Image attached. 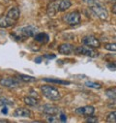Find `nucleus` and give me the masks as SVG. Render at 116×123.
I'll return each instance as SVG.
<instances>
[{
	"mask_svg": "<svg viewBox=\"0 0 116 123\" xmlns=\"http://www.w3.org/2000/svg\"><path fill=\"white\" fill-rule=\"evenodd\" d=\"M41 91L43 96H45L46 99L50 101H58L61 99V94L56 88L50 86V85H43L41 87Z\"/></svg>",
	"mask_w": 116,
	"mask_h": 123,
	"instance_id": "f257e3e1",
	"label": "nucleus"
},
{
	"mask_svg": "<svg viewBox=\"0 0 116 123\" xmlns=\"http://www.w3.org/2000/svg\"><path fill=\"white\" fill-rule=\"evenodd\" d=\"M37 31L38 29L37 27L33 26V25H28V26H25V27H22L18 30V33L17 35H13L17 40H19V39H25V38H29V37H32V36H35L37 34Z\"/></svg>",
	"mask_w": 116,
	"mask_h": 123,
	"instance_id": "f03ea898",
	"label": "nucleus"
},
{
	"mask_svg": "<svg viewBox=\"0 0 116 123\" xmlns=\"http://www.w3.org/2000/svg\"><path fill=\"white\" fill-rule=\"evenodd\" d=\"M75 53L78 54V55H85V56H88V57H91V58H94V57H97L99 55V52L94 49L93 48H90L88 46H81V47H77L75 49Z\"/></svg>",
	"mask_w": 116,
	"mask_h": 123,
	"instance_id": "7ed1b4c3",
	"label": "nucleus"
},
{
	"mask_svg": "<svg viewBox=\"0 0 116 123\" xmlns=\"http://www.w3.org/2000/svg\"><path fill=\"white\" fill-rule=\"evenodd\" d=\"M91 11L102 20H106L108 18V13L106 9L102 4H94L91 6Z\"/></svg>",
	"mask_w": 116,
	"mask_h": 123,
	"instance_id": "20e7f679",
	"label": "nucleus"
},
{
	"mask_svg": "<svg viewBox=\"0 0 116 123\" xmlns=\"http://www.w3.org/2000/svg\"><path fill=\"white\" fill-rule=\"evenodd\" d=\"M63 20L67 22L69 25H77L80 22V14L77 11H74L70 14H67L63 17Z\"/></svg>",
	"mask_w": 116,
	"mask_h": 123,
	"instance_id": "39448f33",
	"label": "nucleus"
},
{
	"mask_svg": "<svg viewBox=\"0 0 116 123\" xmlns=\"http://www.w3.org/2000/svg\"><path fill=\"white\" fill-rule=\"evenodd\" d=\"M82 43L85 46H88V47L93 48V49H98V48H100V45H101L100 41L93 35H87V36L83 37Z\"/></svg>",
	"mask_w": 116,
	"mask_h": 123,
	"instance_id": "423d86ee",
	"label": "nucleus"
},
{
	"mask_svg": "<svg viewBox=\"0 0 116 123\" xmlns=\"http://www.w3.org/2000/svg\"><path fill=\"white\" fill-rule=\"evenodd\" d=\"M0 84L7 88H17L19 86V81L14 78H3L0 80Z\"/></svg>",
	"mask_w": 116,
	"mask_h": 123,
	"instance_id": "0eeeda50",
	"label": "nucleus"
},
{
	"mask_svg": "<svg viewBox=\"0 0 116 123\" xmlns=\"http://www.w3.org/2000/svg\"><path fill=\"white\" fill-rule=\"evenodd\" d=\"M58 12H59V1L55 0V1H51L47 5L46 13L49 17H54Z\"/></svg>",
	"mask_w": 116,
	"mask_h": 123,
	"instance_id": "6e6552de",
	"label": "nucleus"
},
{
	"mask_svg": "<svg viewBox=\"0 0 116 123\" xmlns=\"http://www.w3.org/2000/svg\"><path fill=\"white\" fill-rule=\"evenodd\" d=\"M94 111H95V109L92 106H85V107H81V108H78V109L75 110V112L77 114L86 115V116L92 115L94 113Z\"/></svg>",
	"mask_w": 116,
	"mask_h": 123,
	"instance_id": "1a4fd4ad",
	"label": "nucleus"
},
{
	"mask_svg": "<svg viewBox=\"0 0 116 123\" xmlns=\"http://www.w3.org/2000/svg\"><path fill=\"white\" fill-rule=\"evenodd\" d=\"M16 20L12 19L11 18H9L7 15L6 16H1L0 17V27L1 28H8L13 26L14 24H16Z\"/></svg>",
	"mask_w": 116,
	"mask_h": 123,
	"instance_id": "9d476101",
	"label": "nucleus"
},
{
	"mask_svg": "<svg viewBox=\"0 0 116 123\" xmlns=\"http://www.w3.org/2000/svg\"><path fill=\"white\" fill-rule=\"evenodd\" d=\"M41 110L43 111V112H45L46 114H50V115H55L59 112V109H58L56 106L53 105H44L41 107Z\"/></svg>",
	"mask_w": 116,
	"mask_h": 123,
	"instance_id": "9b49d317",
	"label": "nucleus"
},
{
	"mask_svg": "<svg viewBox=\"0 0 116 123\" xmlns=\"http://www.w3.org/2000/svg\"><path fill=\"white\" fill-rule=\"evenodd\" d=\"M58 51L62 54H71L73 51H74V47L70 44H61L59 47H58Z\"/></svg>",
	"mask_w": 116,
	"mask_h": 123,
	"instance_id": "f8f14e48",
	"label": "nucleus"
},
{
	"mask_svg": "<svg viewBox=\"0 0 116 123\" xmlns=\"http://www.w3.org/2000/svg\"><path fill=\"white\" fill-rule=\"evenodd\" d=\"M30 115H31L30 111L25 108H18L14 112L15 117H30Z\"/></svg>",
	"mask_w": 116,
	"mask_h": 123,
	"instance_id": "ddd939ff",
	"label": "nucleus"
},
{
	"mask_svg": "<svg viewBox=\"0 0 116 123\" xmlns=\"http://www.w3.org/2000/svg\"><path fill=\"white\" fill-rule=\"evenodd\" d=\"M7 16L9 18H11L12 19H14V20L17 21L19 18V17H20V12H19V10L17 8L13 7V8H10L9 9V11L7 12Z\"/></svg>",
	"mask_w": 116,
	"mask_h": 123,
	"instance_id": "4468645a",
	"label": "nucleus"
},
{
	"mask_svg": "<svg viewBox=\"0 0 116 123\" xmlns=\"http://www.w3.org/2000/svg\"><path fill=\"white\" fill-rule=\"evenodd\" d=\"M34 40L38 43H41V44H46L48 42L49 40V37L47 34L46 33H37L35 36H34Z\"/></svg>",
	"mask_w": 116,
	"mask_h": 123,
	"instance_id": "2eb2a0df",
	"label": "nucleus"
},
{
	"mask_svg": "<svg viewBox=\"0 0 116 123\" xmlns=\"http://www.w3.org/2000/svg\"><path fill=\"white\" fill-rule=\"evenodd\" d=\"M72 6L70 0H59V12H64Z\"/></svg>",
	"mask_w": 116,
	"mask_h": 123,
	"instance_id": "dca6fc26",
	"label": "nucleus"
},
{
	"mask_svg": "<svg viewBox=\"0 0 116 123\" xmlns=\"http://www.w3.org/2000/svg\"><path fill=\"white\" fill-rule=\"evenodd\" d=\"M23 101H24V103H25L26 105H28V106H32V107H34V106H37V105H38V101H37V99H35L33 96H32V97H31V96L24 97Z\"/></svg>",
	"mask_w": 116,
	"mask_h": 123,
	"instance_id": "f3484780",
	"label": "nucleus"
},
{
	"mask_svg": "<svg viewBox=\"0 0 116 123\" xmlns=\"http://www.w3.org/2000/svg\"><path fill=\"white\" fill-rule=\"evenodd\" d=\"M45 81H47V82H52V83H58V84H63V85H68L70 84V81H67V80H58V79H43Z\"/></svg>",
	"mask_w": 116,
	"mask_h": 123,
	"instance_id": "a211bd4d",
	"label": "nucleus"
},
{
	"mask_svg": "<svg viewBox=\"0 0 116 123\" xmlns=\"http://www.w3.org/2000/svg\"><path fill=\"white\" fill-rule=\"evenodd\" d=\"M18 79H19V80H22V81H25V82H33V81H36V79L34 77L26 76V75H18Z\"/></svg>",
	"mask_w": 116,
	"mask_h": 123,
	"instance_id": "6ab92c4d",
	"label": "nucleus"
},
{
	"mask_svg": "<svg viewBox=\"0 0 116 123\" xmlns=\"http://www.w3.org/2000/svg\"><path fill=\"white\" fill-rule=\"evenodd\" d=\"M85 85H86L87 87L96 88V89H101V88H102V84H101V83L94 82V81H87V82H85Z\"/></svg>",
	"mask_w": 116,
	"mask_h": 123,
	"instance_id": "aec40b11",
	"label": "nucleus"
},
{
	"mask_svg": "<svg viewBox=\"0 0 116 123\" xmlns=\"http://www.w3.org/2000/svg\"><path fill=\"white\" fill-rule=\"evenodd\" d=\"M106 121L110 123H116V111L110 112L106 117Z\"/></svg>",
	"mask_w": 116,
	"mask_h": 123,
	"instance_id": "412c9836",
	"label": "nucleus"
},
{
	"mask_svg": "<svg viewBox=\"0 0 116 123\" xmlns=\"http://www.w3.org/2000/svg\"><path fill=\"white\" fill-rule=\"evenodd\" d=\"M105 94H106V96L108 98H110L112 100L116 99V91H115V89H107L105 91Z\"/></svg>",
	"mask_w": 116,
	"mask_h": 123,
	"instance_id": "4be33fe9",
	"label": "nucleus"
},
{
	"mask_svg": "<svg viewBox=\"0 0 116 123\" xmlns=\"http://www.w3.org/2000/svg\"><path fill=\"white\" fill-rule=\"evenodd\" d=\"M104 48L106 50L109 51H116V43H112V44H104Z\"/></svg>",
	"mask_w": 116,
	"mask_h": 123,
	"instance_id": "5701e85b",
	"label": "nucleus"
},
{
	"mask_svg": "<svg viewBox=\"0 0 116 123\" xmlns=\"http://www.w3.org/2000/svg\"><path fill=\"white\" fill-rule=\"evenodd\" d=\"M106 67L111 70V71H116V61H113V62H110V63H107Z\"/></svg>",
	"mask_w": 116,
	"mask_h": 123,
	"instance_id": "b1692460",
	"label": "nucleus"
},
{
	"mask_svg": "<svg viewBox=\"0 0 116 123\" xmlns=\"http://www.w3.org/2000/svg\"><path fill=\"white\" fill-rule=\"evenodd\" d=\"M85 121H86V122H92V123H96V122H98V118H97L96 116H90V117L87 118Z\"/></svg>",
	"mask_w": 116,
	"mask_h": 123,
	"instance_id": "393cba45",
	"label": "nucleus"
},
{
	"mask_svg": "<svg viewBox=\"0 0 116 123\" xmlns=\"http://www.w3.org/2000/svg\"><path fill=\"white\" fill-rule=\"evenodd\" d=\"M60 120H61V121H63V122H64V121H66V120H67V116H66V114L61 113V114H60Z\"/></svg>",
	"mask_w": 116,
	"mask_h": 123,
	"instance_id": "a878e982",
	"label": "nucleus"
},
{
	"mask_svg": "<svg viewBox=\"0 0 116 123\" xmlns=\"http://www.w3.org/2000/svg\"><path fill=\"white\" fill-rule=\"evenodd\" d=\"M45 57L52 59V58H55V55H54V54H46V55H45Z\"/></svg>",
	"mask_w": 116,
	"mask_h": 123,
	"instance_id": "bb28decb",
	"label": "nucleus"
},
{
	"mask_svg": "<svg viewBox=\"0 0 116 123\" xmlns=\"http://www.w3.org/2000/svg\"><path fill=\"white\" fill-rule=\"evenodd\" d=\"M1 112H2V113H4V114H7V112H8V109H7V107H3V109H2Z\"/></svg>",
	"mask_w": 116,
	"mask_h": 123,
	"instance_id": "cd10ccee",
	"label": "nucleus"
},
{
	"mask_svg": "<svg viewBox=\"0 0 116 123\" xmlns=\"http://www.w3.org/2000/svg\"><path fill=\"white\" fill-rule=\"evenodd\" d=\"M112 13H113L114 15H116V2H115V4L112 6Z\"/></svg>",
	"mask_w": 116,
	"mask_h": 123,
	"instance_id": "c85d7f7f",
	"label": "nucleus"
},
{
	"mask_svg": "<svg viewBox=\"0 0 116 123\" xmlns=\"http://www.w3.org/2000/svg\"><path fill=\"white\" fill-rule=\"evenodd\" d=\"M83 2H85V3H88V4H91V3L95 2V0H83Z\"/></svg>",
	"mask_w": 116,
	"mask_h": 123,
	"instance_id": "c756f323",
	"label": "nucleus"
},
{
	"mask_svg": "<svg viewBox=\"0 0 116 123\" xmlns=\"http://www.w3.org/2000/svg\"><path fill=\"white\" fill-rule=\"evenodd\" d=\"M41 61H42V57H37V58H35V62H36V63H41Z\"/></svg>",
	"mask_w": 116,
	"mask_h": 123,
	"instance_id": "7c9ffc66",
	"label": "nucleus"
},
{
	"mask_svg": "<svg viewBox=\"0 0 116 123\" xmlns=\"http://www.w3.org/2000/svg\"><path fill=\"white\" fill-rule=\"evenodd\" d=\"M109 1H111V0H109Z\"/></svg>",
	"mask_w": 116,
	"mask_h": 123,
	"instance_id": "2f4dec72",
	"label": "nucleus"
}]
</instances>
